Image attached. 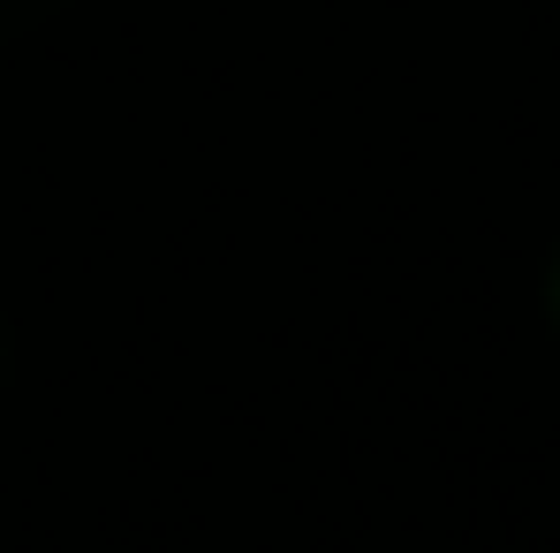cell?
<instances>
[{"label":"cell","instance_id":"obj_1","mask_svg":"<svg viewBox=\"0 0 560 553\" xmlns=\"http://www.w3.org/2000/svg\"><path fill=\"white\" fill-rule=\"evenodd\" d=\"M546 288H553V319H560V258H553V280H546Z\"/></svg>","mask_w":560,"mask_h":553}]
</instances>
